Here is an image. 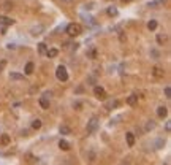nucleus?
I'll list each match as a JSON object with an SVG mask.
<instances>
[{"mask_svg":"<svg viewBox=\"0 0 171 165\" xmlns=\"http://www.w3.org/2000/svg\"><path fill=\"white\" fill-rule=\"evenodd\" d=\"M82 32L81 29V26L79 24H76V22H71V24H68L67 26V34L70 35V37H78Z\"/></svg>","mask_w":171,"mask_h":165,"instance_id":"nucleus-1","label":"nucleus"},{"mask_svg":"<svg viewBox=\"0 0 171 165\" xmlns=\"http://www.w3.org/2000/svg\"><path fill=\"white\" fill-rule=\"evenodd\" d=\"M55 78H57L59 81H67L68 80V72L63 65L57 67V70H55Z\"/></svg>","mask_w":171,"mask_h":165,"instance_id":"nucleus-2","label":"nucleus"},{"mask_svg":"<svg viewBox=\"0 0 171 165\" xmlns=\"http://www.w3.org/2000/svg\"><path fill=\"white\" fill-rule=\"evenodd\" d=\"M98 129V118H90V121L87 122V127H86V130H87V134H94V132Z\"/></svg>","mask_w":171,"mask_h":165,"instance_id":"nucleus-3","label":"nucleus"},{"mask_svg":"<svg viewBox=\"0 0 171 165\" xmlns=\"http://www.w3.org/2000/svg\"><path fill=\"white\" fill-rule=\"evenodd\" d=\"M94 95L97 99H100V100H105L106 99V91L101 88V86H95L94 88Z\"/></svg>","mask_w":171,"mask_h":165,"instance_id":"nucleus-4","label":"nucleus"},{"mask_svg":"<svg viewBox=\"0 0 171 165\" xmlns=\"http://www.w3.org/2000/svg\"><path fill=\"white\" fill-rule=\"evenodd\" d=\"M152 75H154L155 78H163L165 76V70L160 67H154L152 68Z\"/></svg>","mask_w":171,"mask_h":165,"instance_id":"nucleus-5","label":"nucleus"},{"mask_svg":"<svg viewBox=\"0 0 171 165\" xmlns=\"http://www.w3.org/2000/svg\"><path fill=\"white\" fill-rule=\"evenodd\" d=\"M10 141H11V138H10V135H8V134H2V135H0V145L8 146V145H10Z\"/></svg>","mask_w":171,"mask_h":165,"instance_id":"nucleus-6","label":"nucleus"},{"mask_svg":"<svg viewBox=\"0 0 171 165\" xmlns=\"http://www.w3.org/2000/svg\"><path fill=\"white\" fill-rule=\"evenodd\" d=\"M136 103H138V95H136V94L128 95V99H127V105H130V107H135Z\"/></svg>","mask_w":171,"mask_h":165,"instance_id":"nucleus-7","label":"nucleus"},{"mask_svg":"<svg viewBox=\"0 0 171 165\" xmlns=\"http://www.w3.org/2000/svg\"><path fill=\"white\" fill-rule=\"evenodd\" d=\"M125 140H127L128 146H135V135H133L132 132H127L125 134Z\"/></svg>","mask_w":171,"mask_h":165,"instance_id":"nucleus-8","label":"nucleus"},{"mask_svg":"<svg viewBox=\"0 0 171 165\" xmlns=\"http://www.w3.org/2000/svg\"><path fill=\"white\" fill-rule=\"evenodd\" d=\"M166 114H168V108L166 107H159L157 108V116L159 118H165Z\"/></svg>","mask_w":171,"mask_h":165,"instance_id":"nucleus-9","label":"nucleus"},{"mask_svg":"<svg viewBox=\"0 0 171 165\" xmlns=\"http://www.w3.org/2000/svg\"><path fill=\"white\" fill-rule=\"evenodd\" d=\"M0 24H3V26H11V24H15V21L10 19L8 16H0Z\"/></svg>","mask_w":171,"mask_h":165,"instance_id":"nucleus-10","label":"nucleus"},{"mask_svg":"<svg viewBox=\"0 0 171 165\" xmlns=\"http://www.w3.org/2000/svg\"><path fill=\"white\" fill-rule=\"evenodd\" d=\"M40 107L43 110H48L49 108V99L48 97H41L40 99Z\"/></svg>","mask_w":171,"mask_h":165,"instance_id":"nucleus-11","label":"nucleus"},{"mask_svg":"<svg viewBox=\"0 0 171 165\" xmlns=\"http://www.w3.org/2000/svg\"><path fill=\"white\" fill-rule=\"evenodd\" d=\"M33 70H35V65H33V62H29L25 65V68H24V72H25V75H32L33 73Z\"/></svg>","mask_w":171,"mask_h":165,"instance_id":"nucleus-12","label":"nucleus"},{"mask_svg":"<svg viewBox=\"0 0 171 165\" xmlns=\"http://www.w3.org/2000/svg\"><path fill=\"white\" fill-rule=\"evenodd\" d=\"M43 29H44L43 26H35V27H32L30 34H32V35H40L41 32H43Z\"/></svg>","mask_w":171,"mask_h":165,"instance_id":"nucleus-13","label":"nucleus"},{"mask_svg":"<svg viewBox=\"0 0 171 165\" xmlns=\"http://www.w3.org/2000/svg\"><path fill=\"white\" fill-rule=\"evenodd\" d=\"M57 54H59V51H57V49H54V48H51V49H48V51H46V56H48L49 59L57 57Z\"/></svg>","mask_w":171,"mask_h":165,"instance_id":"nucleus-14","label":"nucleus"},{"mask_svg":"<svg viewBox=\"0 0 171 165\" xmlns=\"http://www.w3.org/2000/svg\"><path fill=\"white\" fill-rule=\"evenodd\" d=\"M59 148H60L62 151H68V149H70V143L65 141V140H60V141H59Z\"/></svg>","mask_w":171,"mask_h":165,"instance_id":"nucleus-15","label":"nucleus"},{"mask_svg":"<svg viewBox=\"0 0 171 165\" xmlns=\"http://www.w3.org/2000/svg\"><path fill=\"white\" fill-rule=\"evenodd\" d=\"M59 130H60L62 135H70L71 134V129L68 126H60V129H59Z\"/></svg>","mask_w":171,"mask_h":165,"instance_id":"nucleus-16","label":"nucleus"},{"mask_svg":"<svg viewBox=\"0 0 171 165\" xmlns=\"http://www.w3.org/2000/svg\"><path fill=\"white\" fill-rule=\"evenodd\" d=\"M10 78H11V80H15V81H21V80H24V75H19V73H11Z\"/></svg>","mask_w":171,"mask_h":165,"instance_id":"nucleus-17","label":"nucleus"},{"mask_svg":"<svg viewBox=\"0 0 171 165\" xmlns=\"http://www.w3.org/2000/svg\"><path fill=\"white\" fill-rule=\"evenodd\" d=\"M41 127V119H35L33 122H32V129H35V130H38Z\"/></svg>","mask_w":171,"mask_h":165,"instance_id":"nucleus-18","label":"nucleus"},{"mask_svg":"<svg viewBox=\"0 0 171 165\" xmlns=\"http://www.w3.org/2000/svg\"><path fill=\"white\" fill-rule=\"evenodd\" d=\"M106 11H108L109 16H117V8H116V7H109Z\"/></svg>","mask_w":171,"mask_h":165,"instance_id":"nucleus-19","label":"nucleus"},{"mask_svg":"<svg viewBox=\"0 0 171 165\" xmlns=\"http://www.w3.org/2000/svg\"><path fill=\"white\" fill-rule=\"evenodd\" d=\"M147 29H149V30H155V29H157V21L152 19V21L147 22Z\"/></svg>","mask_w":171,"mask_h":165,"instance_id":"nucleus-20","label":"nucleus"},{"mask_svg":"<svg viewBox=\"0 0 171 165\" xmlns=\"http://www.w3.org/2000/svg\"><path fill=\"white\" fill-rule=\"evenodd\" d=\"M163 145H165V140L163 138H159V140L155 141V148L157 149H162V148H163Z\"/></svg>","mask_w":171,"mask_h":165,"instance_id":"nucleus-21","label":"nucleus"},{"mask_svg":"<svg viewBox=\"0 0 171 165\" xmlns=\"http://www.w3.org/2000/svg\"><path fill=\"white\" fill-rule=\"evenodd\" d=\"M152 129H155V122H154V121H149V122L146 124V130L149 132V130H152Z\"/></svg>","mask_w":171,"mask_h":165,"instance_id":"nucleus-22","label":"nucleus"},{"mask_svg":"<svg viewBox=\"0 0 171 165\" xmlns=\"http://www.w3.org/2000/svg\"><path fill=\"white\" fill-rule=\"evenodd\" d=\"M38 51H40L41 54H44L46 51H48V48H46V45H44V43H40V45H38Z\"/></svg>","mask_w":171,"mask_h":165,"instance_id":"nucleus-23","label":"nucleus"},{"mask_svg":"<svg viewBox=\"0 0 171 165\" xmlns=\"http://www.w3.org/2000/svg\"><path fill=\"white\" fill-rule=\"evenodd\" d=\"M165 40H166V37H165V35H157V41H159V45H163V43H165Z\"/></svg>","mask_w":171,"mask_h":165,"instance_id":"nucleus-24","label":"nucleus"},{"mask_svg":"<svg viewBox=\"0 0 171 165\" xmlns=\"http://www.w3.org/2000/svg\"><path fill=\"white\" fill-rule=\"evenodd\" d=\"M165 97H166V99L171 97V89H170V86H166V88H165Z\"/></svg>","mask_w":171,"mask_h":165,"instance_id":"nucleus-25","label":"nucleus"},{"mask_svg":"<svg viewBox=\"0 0 171 165\" xmlns=\"http://www.w3.org/2000/svg\"><path fill=\"white\" fill-rule=\"evenodd\" d=\"M151 56L154 57V59H157V57H159V53H157L155 49H151Z\"/></svg>","mask_w":171,"mask_h":165,"instance_id":"nucleus-26","label":"nucleus"},{"mask_svg":"<svg viewBox=\"0 0 171 165\" xmlns=\"http://www.w3.org/2000/svg\"><path fill=\"white\" fill-rule=\"evenodd\" d=\"M5 67H7V61H2V62H0V73H2V70Z\"/></svg>","mask_w":171,"mask_h":165,"instance_id":"nucleus-27","label":"nucleus"},{"mask_svg":"<svg viewBox=\"0 0 171 165\" xmlns=\"http://www.w3.org/2000/svg\"><path fill=\"white\" fill-rule=\"evenodd\" d=\"M94 7H95V3H94V2H90V3H87V5H86V10H92Z\"/></svg>","mask_w":171,"mask_h":165,"instance_id":"nucleus-28","label":"nucleus"},{"mask_svg":"<svg viewBox=\"0 0 171 165\" xmlns=\"http://www.w3.org/2000/svg\"><path fill=\"white\" fill-rule=\"evenodd\" d=\"M11 8H13L11 3L10 2H5V10H11Z\"/></svg>","mask_w":171,"mask_h":165,"instance_id":"nucleus-29","label":"nucleus"},{"mask_svg":"<svg viewBox=\"0 0 171 165\" xmlns=\"http://www.w3.org/2000/svg\"><path fill=\"white\" fill-rule=\"evenodd\" d=\"M89 56H90V59H95L97 57V51H95V49H94V51H90Z\"/></svg>","mask_w":171,"mask_h":165,"instance_id":"nucleus-30","label":"nucleus"},{"mask_svg":"<svg viewBox=\"0 0 171 165\" xmlns=\"http://www.w3.org/2000/svg\"><path fill=\"white\" fill-rule=\"evenodd\" d=\"M73 107H76V110H81V107H82V105H81L79 102H76V103H73Z\"/></svg>","mask_w":171,"mask_h":165,"instance_id":"nucleus-31","label":"nucleus"},{"mask_svg":"<svg viewBox=\"0 0 171 165\" xmlns=\"http://www.w3.org/2000/svg\"><path fill=\"white\" fill-rule=\"evenodd\" d=\"M157 5H159V2H152V3H149V7H152V8H155Z\"/></svg>","mask_w":171,"mask_h":165,"instance_id":"nucleus-32","label":"nucleus"},{"mask_svg":"<svg viewBox=\"0 0 171 165\" xmlns=\"http://www.w3.org/2000/svg\"><path fill=\"white\" fill-rule=\"evenodd\" d=\"M7 48H8V49H15L16 46H15V45H13V43H10V45H7Z\"/></svg>","mask_w":171,"mask_h":165,"instance_id":"nucleus-33","label":"nucleus"},{"mask_svg":"<svg viewBox=\"0 0 171 165\" xmlns=\"http://www.w3.org/2000/svg\"><path fill=\"white\" fill-rule=\"evenodd\" d=\"M165 129H166V132H170V129H171V126H170V122H166V126H165Z\"/></svg>","mask_w":171,"mask_h":165,"instance_id":"nucleus-34","label":"nucleus"},{"mask_svg":"<svg viewBox=\"0 0 171 165\" xmlns=\"http://www.w3.org/2000/svg\"><path fill=\"white\" fill-rule=\"evenodd\" d=\"M122 2H124V3H130L132 0H122Z\"/></svg>","mask_w":171,"mask_h":165,"instance_id":"nucleus-35","label":"nucleus"},{"mask_svg":"<svg viewBox=\"0 0 171 165\" xmlns=\"http://www.w3.org/2000/svg\"><path fill=\"white\" fill-rule=\"evenodd\" d=\"M62 2H71V0H62Z\"/></svg>","mask_w":171,"mask_h":165,"instance_id":"nucleus-36","label":"nucleus"}]
</instances>
